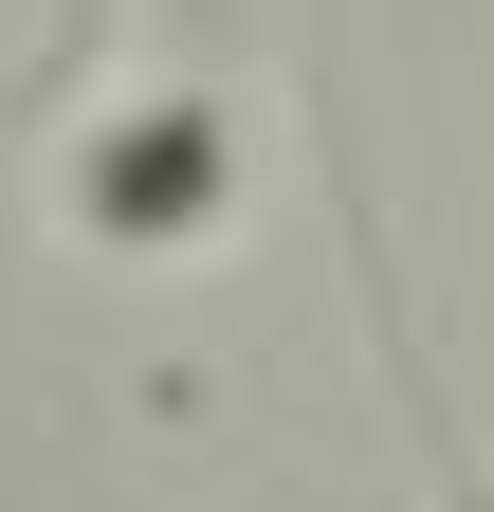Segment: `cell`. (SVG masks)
<instances>
[{"mask_svg": "<svg viewBox=\"0 0 494 512\" xmlns=\"http://www.w3.org/2000/svg\"><path fill=\"white\" fill-rule=\"evenodd\" d=\"M220 202H238V128L202 110V92H129L74 147V220L110 238V256H183V238H220Z\"/></svg>", "mask_w": 494, "mask_h": 512, "instance_id": "cell-1", "label": "cell"}, {"mask_svg": "<svg viewBox=\"0 0 494 512\" xmlns=\"http://www.w3.org/2000/svg\"><path fill=\"white\" fill-rule=\"evenodd\" d=\"M403 403H421V366H403ZM421 458H440V512H494V458H476L440 403H421Z\"/></svg>", "mask_w": 494, "mask_h": 512, "instance_id": "cell-2", "label": "cell"}]
</instances>
